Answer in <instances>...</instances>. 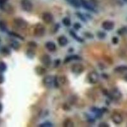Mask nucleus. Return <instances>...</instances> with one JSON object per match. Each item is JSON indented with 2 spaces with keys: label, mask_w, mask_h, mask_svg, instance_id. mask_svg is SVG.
Returning <instances> with one entry per match:
<instances>
[{
  "label": "nucleus",
  "mask_w": 127,
  "mask_h": 127,
  "mask_svg": "<svg viewBox=\"0 0 127 127\" xmlns=\"http://www.w3.org/2000/svg\"><path fill=\"white\" fill-rule=\"evenodd\" d=\"M45 33V28L41 24H38L34 29V34L36 37H42Z\"/></svg>",
  "instance_id": "1"
},
{
  "label": "nucleus",
  "mask_w": 127,
  "mask_h": 127,
  "mask_svg": "<svg viewBox=\"0 0 127 127\" xmlns=\"http://www.w3.org/2000/svg\"><path fill=\"white\" fill-rule=\"evenodd\" d=\"M21 7L26 12H31L33 8V4L31 0H21Z\"/></svg>",
  "instance_id": "2"
},
{
  "label": "nucleus",
  "mask_w": 127,
  "mask_h": 127,
  "mask_svg": "<svg viewBox=\"0 0 127 127\" xmlns=\"http://www.w3.org/2000/svg\"><path fill=\"white\" fill-rule=\"evenodd\" d=\"M44 86L47 88H52L54 85V77L51 75H47L43 79Z\"/></svg>",
  "instance_id": "3"
},
{
  "label": "nucleus",
  "mask_w": 127,
  "mask_h": 127,
  "mask_svg": "<svg viewBox=\"0 0 127 127\" xmlns=\"http://www.w3.org/2000/svg\"><path fill=\"white\" fill-rule=\"evenodd\" d=\"M85 71V67L79 63H74L71 66V71L76 74H79Z\"/></svg>",
  "instance_id": "4"
},
{
  "label": "nucleus",
  "mask_w": 127,
  "mask_h": 127,
  "mask_svg": "<svg viewBox=\"0 0 127 127\" xmlns=\"http://www.w3.org/2000/svg\"><path fill=\"white\" fill-rule=\"evenodd\" d=\"M88 82L90 84H96L98 81V74L96 71H92L89 72L87 76Z\"/></svg>",
  "instance_id": "5"
},
{
  "label": "nucleus",
  "mask_w": 127,
  "mask_h": 127,
  "mask_svg": "<svg viewBox=\"0 0 127 127\" xmlns=\"http://www.w3.org/2000/svg\"><path fill=\"white\" fill-rule=\"evenodd\" d=\"M14 24L21 29H25L28 27V22L22 18H16L14 19Z\"/></svg>",
  "instance_id": "6"
},
{
  "label": "nucleus",
  "mask_w": 127,
  "mask_h": 127,
  "mask_svg": "<svg viewBox=\"0 0 127 127\" xmlns=\"http://www.w3.org/2000/svg\"><path fill=\"white\" fill-rule=\"evenodd\" d=\"M108 95L110 98H114L116 100L120 99L122 97L121 92L118 88H113V90H111V91L109 93Z\"/></svg>",
  "instance_id": "7"
},
{
  "label": "nucleus",
  "mask_w": 127,
  "mask_h": 127,
  "mask_svg": "<svg viewBox=\"0 0 127 127\" xmlns=\"http://www.w3.org/2000/svg\"><path fill=\"white\" fill-rule=\"evenodd\" d=\"M41 18L43 22L48 24L52 23L54 21V15L50 12H44L42 14Z\"/></svg>",
  "instance_id": "8"
},
{
  "label": "nucleus",
  "mask_w": 127,
  "mask_h": 127,
  "mask_svg": "<svg viewBox=\"0 0 127 127\" xmlns=\"http://www.w3.org/2000/svg\"><path fill=\"white\" fill-rule=\"evenodd\" d=\"M41 62L43 64V65L45 67H50L52 64V59L51 57L48 54H45L41 57Z\"/></svg>",
  "instance_id": "9"
},
{
  "label": "nucleus",
  "mask_w": 127,
  "mask_h": 127,
  "mask_svg": "<svg viewBox=\"0 0 127 127\" xmlns=\"http://www.w3.org/2000/svg\"><path fill=\"white\" fill-rule=\"evenodd\" d=\"M80 2H81V6H83L84 8L91 12H95L94 4L91 3V2L88 1L87 0H80Z\"/></svg>",
  "instance_id": "10"
},
{
  "label": "nucleus",
  "mask_w": 127,
  "mask_h": 127,
  "mask_svg": "<svg viewBox=\"0 0 127 127\" xmlns=\"http://www.w3.org/2000/svg\"><path fill=\"white\" fill-rule=\"evenodd\" d=\"M111 119H112V121H113V123H114L116 125L121 124L123 121V118L122 117V116L118 113H113L112 116H111Z\"/></svg>",
  "instance_id": "11"
},
{
  "label": "nucleus",
  "mask_w": 127,
  "mask_h": 127,
  "mask_svg": "<svg viewBox=\"0 0 127 127\" xmlns=\"http://www.w3.org/2000/svg\"><path fill=\"white\" fill-rule=\"evenodd\" d=\"M102 27L105 31H111L114 29V23L111 20H105L102 24Z\"/></svg>",
  "instance_id": "12"
},
{
  "label": "nucleus",
  "mask_w": 127,
  "mask_h": 127,
  "mask_svg": "<svg viewBox=\"0 0 127 127\" xmlns=\"http://www.w3.org/2000/svg\"><path fill=\"white\" fill-rule=\"evenodd\" d=\"M45 47L46 49L50 52H54L56 50L57 47L55 43L53 41H48L45 43Z\"/></svg>",
  "instance_id": "13"
},
{
  "label": "nucleus",
  "mask_w": 127,
  "mask_h": 127,
  "mask_svg": "<svg viewBox=\"0 0 127 127\" xmlns=\"http://www.w3.org/2000/svg\"><path fill=\"white\" fill-rule=\"evenodd\" d=\"M58 43L61 46H65L67 45V38L65 36H61L58 38Z\"/></svg>",
  "instance_id": "14"
},
{
  "label": "nucleus",
  "mask_w": 127,
  "mask_h": 127,
  "mask_svg": "<svg viewBox=\"0 0 127 127\" xmlns=\"http://www.w3.org/2000/svg\"><path fill=\"white\" fill-rule=\"evenodd\" d=\"M80 60H81V58L80 57L79 55H70V56L67 57L65 59V60H64V63L66 64L71 61H80Z\"/></svg>",
  "instance_id": "15"
},
{
  "label": "nucleus",
  "mask_w": 127,
  "mask_h": 127,
  "mask_svg": "<svg viewBox=\"0 0 127 127\" xmlns=\"http://www.w3.org/2000/svg\"><path fill=\"white\" fill-rule=\"evenodd\" d=\"M35 71L36 74L38 75H43L46 72V70L45 67L41 66V65H38L35 68Z\"/></svg>",
  "instance_id": "16"
},
{
  "label": "nucleus",
  "mask_w": 127,
  "mask_h": 127,
  "mask_svg": "<svg viewBox=\"0 0 127 127\" xmlns=\"http://www.w3.org/2000/svg\"><path fill=\"white\" fill-rule=\"evenodd\" d=\"M69 4H70L71 6H74L75 8H79L81 6V2L79 0H66Z\"/></svg>",
  "instance_id": "17"
},
{
  "label": "nucleus",
  "mask_w": 127,
  "mask_h": 127,
  "mask_svg": "<svg viewBox=\"0 0 127 127\" xmlns=\"http://www.w3.org/2000/svg\"><path fill=\"white\" fill-rule=\"evenodd\" d=\"M0 52L4 56H8L11 54V50L9 48L6 47V46H2L0 49Z\"/></svg>",
  "instance_id": "18"
},
{
  "label": "nucleus",
  "mask_w": 127,
  "mask_h": 127,
  "mask_svg": "<svg viewBox=\"0 0 127 127\" xmlns=\"http://www.w3.org/2000/svg\"><path fill=\"white\" fill-rule=\"evenodd\" d=\"M114 71L116 72H118V73H122L125 71H127V65H120L118 66L114 69Z\"/></svg>",
  "instance_id": "19"
},
{
  "label": "nucleus",
  "mask_w": 127,
  "mask_h": 127,
  "mask_svg": "<svg viewBox=\"0 0 127 127\" xmlns=\"http://www.w3.org/2000/svg\"><path fill=\"white\" fill-rule=\"evenodd\" d=\"M69 34L71 36H72V38H74V39H76V41H78V42L79 43H83L84 42V39L83 38H80L79 36H78L73 31H69Z\"/></svg>",
  "instance_id": "20"
},
{
  "label": "nucleus",
  "mask_w": 127,
  "mask_h": 127,
  "mask_svg": "<svg viewBox=\"0 0 127 127\" xmlns=\"http://www.w3.org/2000/svg\"><path fill=\"white\" fill-rule=\"evenodd\" d=\"M63 126L65 127H74L73 121L71 119L67 118L64 120L63 123Z\"/></svg>",
  "instance_id": "21"
},
{
  "label": "nucleus",
  "mask_w": 127,
  "mask_h": 127,
  "mask_svg": "<svg viewBox=\"0 0 127 127\" xmlns=\"http://www.w3.org/2000/svg\"><path fill=\"white\" fill-rule=\"evenodd\" d=\"M10 46L14 50H18L20 48V43L17 41L12 40L10 43Z\"/></svg>",
  "instance_id": "22"
},
{
  "label": "nucleus",
  "mask_w": 127,
  "mask_h": 127,
  "mask_svg": "<svg viewBox=\"0 0 127 127\" xmlns=\"http://www.w3.org/2000/svg\"><path fill=\"white\" fill-rule=\"evenodd\" d=\"M35 55H36L35 54V52L32 49H29L27 51V52H26V55H27V57L28 58H29V59H32L35 57Z\"/></svg>",
  "instance_id": "23"
},
{
  "label": "nucleus",
  "mask_w": 127,
  "mask_h": 127,
  "mask_svg": "<svg viewBox=\"0 0 127 127\" xmlns=\"http://www.w3.org/2000/svg\"><path fill=\"white\" fill-rule=\"evenodd\" d=\"M62 24L66 27H69L71 25V19L69 17H64L62 20Z\"/></svg>",
  "instance_id": "24"
},
{
  "label": "nucleus",
  "mask_w": 127,
  "mask_h": 127,
  "mask_svg": "<svg viewBox=\"0 0 127 127\" xmlns=\"http://www.w3.org/2000/svg\"><path fill=\"white\" fill-rule=\"evenodd\" d=\"M0 31H1L2 32H5L7 31L6 22H4L3 20H0Z\"/></svg>",
  "instance_id": "25"
},
{
  "label": "nucleus",
  "mask_w": 127,
  "mask_h": 127,
  "mask_svg": "<svg viewBox=\"0 0 127 127\" xmlns=\"http://www.w3.org/2000/svg\"><path fill=\"white\" fill-rule=\"evenodd\" d=\"M8 34L10 35V36H13V37H15V38H19V39H21V40H24V38L23 36H20V34H19L18 33H16V32H9Z\"/></svg>",
  "instance_id": "26"
},
{
  "label": "nucleus",
  "mask_w": 127,
  "mask_h": 127,
  "mask_svg": "<svg viewBox=\"0 0 127 127\" xmlns=\"http://www.w3.org/2000/svg\"><path fill=\"white\" fill-rule=\"evenodd\" d=\"M7 69V65L4 62H0V72H3Z\"/></svg>",
  "instance_id": "27"
},
{
  "label": "nucleus",
  "mask_w": 127,
  "mask_h": 127,
  "mask_svg": "<svg viewBox=\"0 0 127 127\" xmlns=\"http://www.w3.org/2000/svg\"><path fill=\"white\" fill-rule=\"evenodd\" d=\"M97 37L100 39H104V38L106 37V34H105V32H103V31L97 32Z\"/></svg>",
  "instance_id": "28"
},
{
  "label": "nucleus",
  "mask_w": 127,
  "mask_h": 127,
  "mask_svg": "<svg viewBox=\"0 0 127 127\" xmlns=\"http://www.w3.org/2000/svg\"><path fill=\"white\" fill-rule=\"evenodd\" d=\"M76 15L78 16V17L81 19L82 21H83V22H86V21H87V17H86L84 15H83L81 12H76Z\"/></svg>",
  "instance_id": "29"
},
{
  "label": "nucleus",
  "mask_w": 127,
  "mask_h": 127,
  "mask_svg": "<svg viewBox=\"0 0 127 127\" xmlns=\"http://www.w3.org/2000/svg\"><path fill=\"white\" fill-rule=\"evenodd\" d=\"M39 127H53V124L49 121H46L45 123H41V124L39 125Z\"/></svg>",
  "instance_id": "30"
},
{
  "label": "nucleus",
  "mask_w": 127,
  "mask_h": 127,
  "mask_svg": "<svg viewBox=\"0 0 127 127\" xmlns=\"http://www.w3.org/2000/svg\"><path fill=\"white\" fill-rule=\"evenodd\" d=\"M126 31H127V28H120L119 30H118L117 32L119 35H123L125 33Z\"/></svg>",
  "instance_id": "31"
},
{
  "label": "nucleus",
  "mask_w": 127,
  "mask_h": 127,
  "mask_svg": "<svg viewBox=\"0 0 127 127\" xmlns=\"http://www.w3.org/2000/svg\"><path fill=\"white\" fill-rule=\"evenodd\" d=\"M28 46L31 48H35L37 47V44L36 42L34 41H29L28 43Z\"/></svg>",
  "instance_id": "32"
},
{
  "label": "nucleus",
  "mask_w": 127,
  "mask_h": 127,
  "mask_svg": "<svg viewBox=\"0 0 127 127\" xmlns=\"http://www.w3.org/2000/svg\"><path fill=\"white\" fill-rule=\"evenodd\" d=\"M59 28H60V25L59 24H55V26H54V28L52 29V31H53L54 33H55V32H57L59 31Z\"/></svg>",
  "instance_id": "33"
},
{
  "label": "nucleus",
  "mask_w": 127,
  "mask_h": 127,
  "mask_svg": "<svg viewBox=\"0 0 127 127\" xmlns=\"http://www.w3.org/2000/svg\"><path fill=\"white\" fill-rule=\"evenodd\" d=\"M73 28L76 30H79V29H80V28H81V25L78 22H76V23L74 24Z\"/></svg>",
  "instance_id": "34"
},
{
  "label": "nucleus",
  "mask_w": 127,
  "mask_h": 127,
  "mask_svg": "<svg viewBox=\"0 0 127 127\" xmlns=\"http://www.w3.org/2000/svg\"><path fill=\"white\" fill-rule=\"evenodd\" d=\"M54 86L55 88H58L59 87V79L57 76L54 77Z\"/></svg>",
  "instance_id": "35"
},
{
  "label": "nucleus",
  "mask_w": 127,
  "mask_h": 127,
  "mask_svg": "<svg viewBox=\"0 0 127 127\" xmlns=\"http://www.w3.org/2000/svg\"><path fill=\"white\" fill-rule=\"evenodd\" d=\"M119 42V39L118 37H116V36H114V37H113V38H112V43H113V44H114V45H116V44L118 43Z\"/></svg>",
  "instance_id": "36"
},
{
  "label": "nucleus",
  "mask_w": 127,
  "mask_h": 127,
  "mask_svg": "<svg viewBox=\"0 0 127 127\" xmlns=\"http://www.w3.org/2000/svg\"><path fill=\"white\" fill-rule=\"evenodd\" d=\"M84 35L87 37V38H90V39H92V38H94V35L92 34L90 32H86L84 33Z\"/></svg>",
  "instance_id": "37"
},
{
  "label": "nucleus",
  "mask_w": 127,
  "mask_h": 127,
  "mask_svg": "<svg viewBox=\"0 0 127 127\" xmlns=\"http://www.w3.org/2000/svg\"><path fill=\"white\" fill-rule=\"evenodd\" d=\"M98 127H109V125L108 123H105V122H102V123H100L99 125H98Z\"/></svg>",
  "instance_id": "38"
},
{
  "label": "nucleus",
  "mask_w": 127,
  "mask_h": 127,
  "mask_svg": "<svg viewBox=\"0 0 127 127\" xmlns=\"http://www.w3.org/2000/svg\"><path fill=\"white\" fill-rule=\"evenodd\" d=\"M8 0H0V8L2 7L3 5L6 4Z\"/></svg>",
  "instance_id": "39"
},
{
  "label": "nucleus",
  "mask_w": 127,
  "mask_h": 127,
  "mask_svg": "<svg viewBox=\"0 0 127 127\" xmlns=\"http://www.w3.org/2000/svg\"><path fill=\"white\" fill-rule=\"evenodd\" d=\"M60 64H61V60H59V59L55 60V67H57L59 66V65H60Z\"/></svg>",
  "instance_id": "40"
},
{
  "label": "nucleus",
  "mask_w": 127,
  "mask_h": 127,
  "mask_svg": "<svg viewBox=\"0 0 127 127\" xmlns=\"http://www.w3.org/2000/svg\"><path fill=\"white\" fill-rule=\"evenodd\" d=\"M4 81V77L3 76V75H2V74H0V85L3 83Z\"/></svg>",
  "instance_id": "41"
},
{
  "label": "nucleus",
  "mask_w": 127,
  "mask_h": 127,
  "mask_svg": "<svg viewBox=\"0 0 127 127\" xmlns=\"http://www.w3.org/2000/svg\"><path fill=\"white\" fill-rule=\"evenodd\" d=\"M2 111H3V105L1 103H0V113H1Z\"/></svg>",
  "instance_id": "42"
},
{
  "label": "nucleus",
  "mask_w": 127,
  "mask_h": 127,
  "mask_svg": "<svg viewBox=\"0 0 127 127\" xmlns=\"http://www.w3.org/2000/svg\"><path fill=\"white\" fill-rule=\"evenodd\" d=\"M124 79H125V81H127V74H126L125 76Z\"/></svg>",
  "instance_id": "43"
},
{
  "label": "nucleus",
  "mask_w": 127,
  "mask_h": 127,
  "mask_svg": "<svg viewBox=\"0 0 127 127\" xmlns=\"http://www.w3.org/2000/svg\"><path fill=\"white\" fill-rule=\"evenodd\" d=\"M124 1H125V2H126V3H127V0H124Z\"/></svg>",
  "instance_id": "44"
}]
</instances>
